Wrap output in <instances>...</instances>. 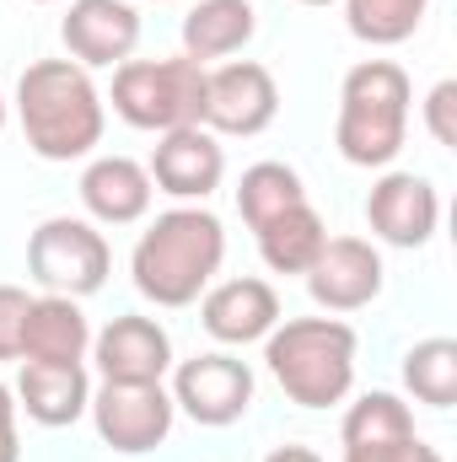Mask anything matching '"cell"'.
Wrapping results in <instances>:
<instances>
[{
  "label": "cell",
  "mask_w": 457,
  "mask_h": 462,
  "mask_svg": "<svg viewBox=\"0 0 457 462\" xmlns=\"http://www.w3.org/2000/svg\"><path fill=\"white\" fill-rule=\"evenodd\" d=\"M227 258V231L205 205H178L162 210L151 226L140 231L135 253H129V274L135 291L156 307H189L200 301Z\"/></svg>",
  "instance_id": "1"
},
{
  "label": "cell",
  "mask_w": 457,
  "mask_h": 462,
  "mask_svg": "<svg viewBox=\"0 0 457 462\" xmlns=\"http://www.w3.org/2000/svg\"><path fill=\"white\" fill-rule=\"evenodd\" d=\"M16 118L43 162H81L103 145V92L76 60H38L16 81Z\"/></svg>",
  "instance_id": "2"
},
{
  "label": "cell",
  "mask_w": 457,
  "mask_h": 462,
  "mask_svg": "<svg viewBox=\"0 0 457 462\" xmlns=\"http://www.w3.org/2000/svg\"><path fill=\"white\" fill-rule=\"evenodd\" d=\"M264 365L302 409H329L355 382V328L340 318H280L264 339Z\"/></svg>",
  "instance_id": "3"
},
{
  "label": "cell",
  "mask_w": 457,
  "mask_h": 462,
  "mask_svg": "<svg viewBox=\"0 0 457 462\" xmlns=\"http://www.w3.org/2000/svg\"><path fill=\"white\" fill-rule=\"evenodd\" d=\"M409 76L393 60H360L340 87L334 145L350 167H387L409 140Z\"/></svg>",
  "instance_id": "4"
},
{
  "label": "cell",
  "mask_w": 457,
  "mask_h": 462,
  "mask_svg": "<svg viewBox=\"0 0 457 462\" xmlns=\"http://www.w3.org/2000/svg\"><path fill=\"white\" fill-rule=\"evenodd\" d=\"M114 114L129 129H183L205 118V65L189 54L173 60H124L114 65V92H108Z\"/></svg>",
  "instance_id": "5"
},
{
  "label": "cell",
  "mask_w": 457,
  "mask_h": 462,
  "mask_svg": "<svg viewBox=\"0 0 457 462\" xmlns=\"http://www.w3.org/2000/svg\"><path fill=\"white\" fill-rule=\"evenodd\" d=\"M27 274L43 285V296H92L114 274V247L92 221L76 216H49L27 236Z\"/></svg>",
  "instance_id": "6"
},
{
  "label": "cell",
  "mask_w": 457,
  "mask_h": 462,
  "mask_svg": "<svg viewBox=\"0 0 457 462\" xmlns=\"http://www.w3.org/2000/svg\"><path fill=\"white\" fill-rule=\"evenodd\" d=\"M87 409H92L98 436L124 457H140V452L162 447L167 430H173V414H178V403L162 382H103Z\"/></svg>",
  "instance_id": "7"
},
{
  "label": "cell",
  "mask_w": 457,
  "mask_h": 462,
  "mask_svg": "<svg viewBox=\"0 0 457 462\" xmlns=\"http://www.w3.org/2000/svg\"><path fill=\"white\" fill-rule=\"evenodd\" d=\"M280 114V87L264 65L227 60L205 70V129L210 134H264Z\"/></svg>",
  "instance_id": "8"
},
{
  "label": "cell",
  "mask_w": 457,
  "mask_h": 462,
  "mask_svg": "<svg viewBox=\"0 0 457 462\" xmlns=\"http://www.w3.org/2000/svg\"><path fill=\"white\" fill-rule=\"evenodd\" d=\"M173 403L194 425H210V430L237 425L247 414V403H253V371H247V360L221 355V349L216 355H194L173 376Z\"/></svg>",
  "instance_id": "9"
},
{
  "label": "cell",
  "mask_w": 457,
  "mask_h": 462,
  "mask_svg": "<svg viewBox=\"0 0 457 462\" xmlns=\"http://www.w3.org/2000/svg\"><path fill=\"white\" fill-rule=\"evenodd\" d=\"M151 183L173 199H210L227 178V151L221 140L205 129V124H183V129H167L151 151Z\"/></svg>",
  "instance_id": "10"
},
{
  "label": "cell",
  "mask_w": 457,
  "mask_h": 462,
  "mask_svg": "<svg viewBox=\"0 0 457 462\" xmlns=\"http://www.w3.org/2000/svg\"><path fill=\"white\" fill-rule=\"evenodd\" d=\"M366 221L387 247H425L442 226V194L420 172H387L366 194Z\"/></svg>",
  "instance_id": "11"
},
{
  "label": "cell",
  "mask_w": 457,
  "mask_h": 462,
  "mask_svg": "<svg viewBox=\"0 0 457 462\" xmlns=\"http://www.w3.org/2000/svg\"><path fill=\"white\" fill-rule=\"evenodd\" d=\"M307 291L323 312H360L382 296V253L366 236H329L307 269Z\"/></svg>",
  "instance_id": "12"
},
{
  "label": "cell",
  "mask_w": 457,
  "mask_h": 462,
  "mask_svg": "<svg viewBox=\"0 0 457 462\" xmlns=\"http://www.w3.org/2000/svg\"><path fill=\"white\" fill-rule=\"evenodd\" d=\"M60 38L70 49V60L81 70H98V65H124L140 43V11L129 0H70L65 22H60Z\"/></svg>",
  "instance_id": "13"
},
{
  "label": "cell",
  "mask_w": 457,
  "mask_h": 462,
  "mask_svg": "<svg viewBox=\"0 0 457 462\" xmlns=\"http://www.w3.org/2000/svg\"><path fill=\"white\" fill-rule=\"evenodd\" d=\"M92 360H98L103 382H162L173 365V339L156 318L124 312L92 339Z\"/></svg>",
  "instance_id": "14"
},
{
  "label": "cell",
  "mask_w": 457,
  "mask_h": 462,
  "mask_svg": "<svg viewBox=\"0 0 457 462\" xmlns=\"http://www.w3.org/2000/svg\"><path fill=\"white\" fill-rule=\"evenodd\" d=\"M200 318H205V334L221 339V345H253V339H269V328L280 323V296L269 280H221L205 291L200 301Z\"/></svg>",
  "instance_id": "15"
},
{
  "label": "cell",
  "mask_w": 457,
  "mask_h": 462,
  "mask_svg": "<svg viewBox=\"0 0 457 462\" xmlns=\"http://www.w3.org/2000/svg\"><path fill=\"white\" fill-rule=\"evenodd\" d=\"M151 194H156V183H151V172L135 156H98L81 172V205L103 226H135V221H145Z\"/></svg>",
  "instance_id": "16"
},
{
  "label": "cell",
  "mask_w": 457,
  "mask_h": 462,
  "mask_svg": "<svg viewBox=\"0 0 457 462\" xmlns=\"http://www.w3.org/2000/svg\"><path fill=\"white\" fill-rule=\"evenodd\" d=\"M92 403V382H87V365H43V360H22V376H16V409H27V420L60 430V425H76Z\"/></svg>",
  "instance_id": "17"
},
{
  "label": "cell",
  "mask_w": 457,
  "mask_h": 462,
  "mask_svg": "<svg viewBox=\"0 0 457 462\" xmlns=\"http://www.w3.org/2000/svg\"><path fill=\"white\" fill-rule=\"evenodd\" d=\"M87 349H92V323L70 296H33L27 328H22V360L81 365Z\"/></svg>",
  "instance_id": "18"
},
{
  "label": "cell",
  "mask_w": 457,
  "mask_h": 462,
  "mask_svg": "<svg viewBox=\"0 0 457 462\" xmlns=\"http://www.w3.org/2000/svg\"><path fill=\"white\" fill-rule=\"evenodd\" d=\"M253 32H258L253 0H200V5L183 16V54L200 60V65L231 60Z\"/></svg>",
  "instance_id": "19"
},
{
  "label": "cell",
  "mask_w": 457,
  "mask_h": 462,
  "mask_svg": "<svg viewBox=\"0 0 457 462\" xmlns=\"http://www.w3.org/2000/svg\"><path fill=\"white\" fill-rule=\"evenodd\" d=\"M323 242H329V226L312 205H296V210L275 216L269 226H258V253L275 274H307L318 263Z\"/></svg>",
  "instance_id": "20"
},
{
  "label": "cell",
  "mask_w": 457,
  "mask_h": 462,
  "mask_svg": "<svg viewBox=\"0 0 457 462\" xmlns=\"http://www.w3.org/2000/svg\"><path fill=\"white\" fill-rule=\"evenodd\" d=\"M296 205H307V189H302L296 167H285V162H253L237 183V210L253 231L269 226L285 210H296Z\"/></svg>",
  "instance_id": "21"
},
{
  "label": "cell",
  "mask_w": 457,
  "mask_h": 462,
  "mask_svg": "<svg viewBox=\"0 0 457 462\" xmlns=\"http://www.w3.org/2000/svg\"><path fill=\"white\" fill-rule=\"evenodd\" d=\"M340 436H344V452L350 447H387V441L415 436V414H409V403L398 393H360L350 403V414H344Z\"/></svg>",
  "instance_id": "22"
},
{
  "label": "cell",
  "mask_w": 457,
  "mask_h": 462,
  "mask_svg": "<svg viewBox=\"0 0 457 462\" xmlns=\"http://www.w3.org/2000/svg\"><path fill=\"white\" fill-rule=\"evenodd\" d=\"M425 11H431V0H344L350 32L371 49H393V43L415 38Z\"/></svg>",
  "instance_id": "23"
},
{
  "label": "cell",
  "mask_w": 457,
  "mask_h": 462,
  "mask_svg": "<svg viewBox=\"0 0 457 462\" xmlns=\"http://www.w3.org/2000/svg\"><path fill=\"white\" fill-rule=\"evenodd\" d=\"M404 387L431 403V409H452L457 403V339H420L404 355Z\"/></svg>",
  "instance_id": "24"
},
{
  "label": "cell",
  "mask_w": 457,
  "mask_h": 462,
  "mask_svg": "<svg viewBox=\"0 0 457 462\" xmlns=\"http://www.w3.org/2000/svg\"><path fill=\"white\" fill-rule=\"evenodd\" d=\"M27 307H33V296L22 285H0V360H22Z\"/></svg>",
  "instance_id": "25"
},
{
  "label": "cell",
  "mask_w": 457,
  "mask_h": 462,
  "mask_svg": "<svg viewBox=\"0 0 457 462\" xmlns=\"http://www.w3.org/2000/svg\"><path fill=\"white\" fill-rule=\"evenodd\" d=\"M425 129L436 145H457V81H436L425 97Z\"/></svg>",
  "instance_id": "26"
},
{
  "label": "cell",
  "mask_w": 457,
  "mask_h": 462,
  "mask_svg": "<svg viewBox=\"0 0 457 462\" xmlns=\"http://www.w3.org/2000/svg\"><path fill=\"white\" fill-rule=\"evenodd\" d=\"M344 462H447L436 447H425L420 436H404V441H387V447H350Z\"/></svg>",
  "instance_id": "27"
},
{
  "label": "cell",
  "mask_w": 457,
  "mask_h": 462,
  "mask_svg": "<svg viewBox=\"0 0 457 462\" xmlns=\"http://www.w3.org/2000/svg\"><path fill=\"white\" fill-rule=\"evenodd\" d=\"M264 462H323V457H318L312 447H275Z\"/></svg>",
  "instance_id": "28"
},
{
  "label": "cell",
  "mask_w": 457,
  "mask_h": 462,
  "mask_svg": "<svg viewBox=\"0 0 457 462\" xmlns=\"http://www.w3.org/2000/svg\"><path fill=\"white\" fill-rule=\"evenodd\" d=\"M0 430H16V393L0 382Z\"/></svg>",
  "instance_id": "29"
},
{
  "label": "cell",
  "mask_w": 457,
  "mask_h": 462,
  "mask_svg": "<svg viewBox=\"0 0 457 462\" xmlns=\"http://www.w3.org/2000/svg\"><path fill=\"white\" fill-rule=\"evenodd\" d=\"M0 462H22V441H16V430H0Z\"/></svg>",
  "instance_id": "30"
},
{
  "label": "cell",
  "mask_w": 457,
  "mask_h": 462,
  "mask_svg": "<svg viewBox=\"0 0 457 462\" xmlns=\"http://www.w3.org/2000/svg\"><path fill=\"white\" fill-rule=\"evenodd\" d=\"M302 5H334V0H302Z\"/></svg>",
  "instance_id": "31"
},
{
  "label": "cell",
  "mask_w": 457,
  "mask_h": 462,
  "mask_svg": "<svg viewBox=\"0 0 457 462\" xmlns=\"http://www.w3.org/2000/svg\"><path fill=\"white\" fill-rule=\"evenodd\" d=\"M0 129H5V97H0Z\"/></svg>",
  "instance_id": "32"
},
{
  "label": "cell",
  "mask_w": 457,
  "mask_h": 462,
  "mask_svg": "<svg viewBox=\"0 0 457 462\" xmlns=\"http://www.w3.org/2000/svg\"><path fill=\"white\" fill-rule=\"evenodd\" d=\"M33 5H54V0H33Z\"/></svg>",
  "instance_id": "33"
}]
</instances>
